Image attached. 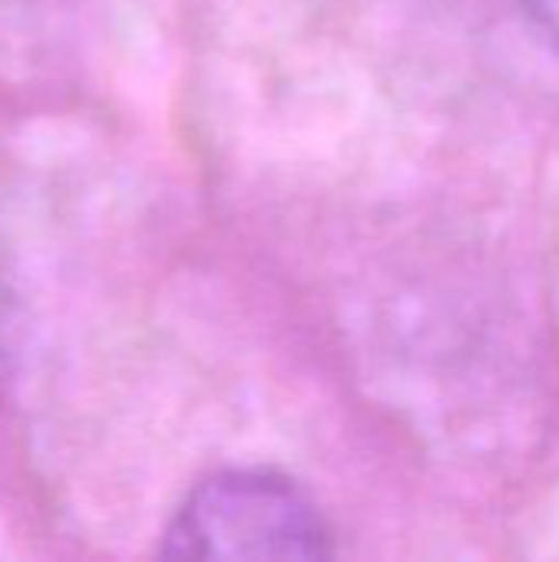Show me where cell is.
I'll use <instances>...</instances> for the list:
<instances>
[{
	"instance_id": "cell-1",
	"label": "cell",
	"mask_w": 559,
	"mask_h": 562,
	"mask_svg": "<svg viewBox=\"0 0 559 562\" xmlns=\"http://www.w3.org/2000/svg\"><path fill=\"white\" fill-rule=\"evenodd\" d=\"M161 557L168 560H326L333 530L290 477L273 471H221L175 510Z\"/></svg>"
},
{
	"instance_id": "cell-2",
	"label": "cell",
	"mask_w": 559,
	"mask_h": 562,
	"mask_svg": "<svg viewBox=\"0 0 559 562\" xmlns=\"http://www.w3.org/2000/svg\"><path fill=\"white\" fill-rule=\"evenodd\" d=\"M534 30L559 53V0H524Z\"/></svg>"
}]
</instances>
